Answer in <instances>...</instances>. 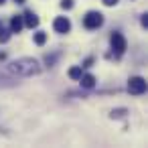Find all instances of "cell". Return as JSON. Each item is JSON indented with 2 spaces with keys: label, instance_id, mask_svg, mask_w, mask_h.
<instances>
[{
  "label": "cell",
  "instance_id": "obj_1",
  "mask_svg": "<svg viewBox=\"0 0 148 148\" xmlns=\"http://www.w3.org/2000/svg\"><path fill=\"white\" fill-rule=\"evenodd\" d=\"M8 69L12 73H16V75H23V77H33V75H39L41 73L39 63L35 59H31V57H21V59L12 61L8 65Z\"/></svg>",
  "mask_w": 148,
  "mask_h": 148
},
{
  "label": "cell",
  "instance_id": "obj_17",
  "mask_svg": "<svg viewBox=\"0 0 148 148\" xmlns=\"http://www.w3.org/2000/svg\"><path fill=\"white\" fill-rule=\"evenodd\" d=\"M101 2H103L106 6H116V4H118V0H101Z\"/></svg>",
  "mask_w": 148,
  "mask_h": 148
},
{
  "label": "cell",
  "instance_id": "obj_4",
  "mask_svg": "<svg viewBox=\"0 0 148 148\" xmlns=\"http://www.w3.org/2000/svg\"><path fill=\"white\" fill-rule=\"evenodd\" d=\"M110 43H112V49L118 53V55H122L124 51H126V37L122 35V33H112V37H110Z\"/></svg>",
  "mask_w": 148,
  "mask_h": 148
},
{
  "label": "cell",
  "instance_id": "obj_16",
  "mask_svg": "<svg viewBox=\"0 0 148 148\" xmlns=\"http://www.w3.org/2000/svg\"><path fill=\"white\" fill-rule=\"evenodd\" d=\"M140 23H142V27H144V29H148V14H142Z\"/></svg>",
  "mask_w": 148,
  "mask_h": 148
},
{
  "label": "cell",
  "instance_id": "obj_3",
  "mask_svg": "<svg viewBox=\"0 0 148 148\" xmlns=\"http://www.w3.org/2000/svg\"><path fill=\"white\" fill-rule=\"evenodd\" d=\"M128 91L132 95H142L146 91V79L144 77H130L128 81Z\"/></svg>",
  "mask_w": 148,
  "mask_h": 148
},
{
  "label": "cell",
  "instance_id": "obj_10",
  "mask_svg": "<svg viewBox=\"0 0 148 148\" xmlns=\"http://www.w3.org/2000/svg\"><path fill=\"white\" fill-rule=\"evenodd\" d=\"M81 75H83L81 67H71V69H69V77H71V79H79Z\"/></svg>",
  "mask_w": 148,
  "mask_h": 148
},
{
  "label": "cell",
  "instance_id": "obj_5",
  "mask_svg": "<svg viewBox=\"0 0 148 148\" xmlns=\"http://www.w3.org/2000/svg\"><path fill=\"white\" fill-rule=\"evenodd\" d=\"M53 29H55V33L65 35V33L71 31V21H69L67 16H57V18L53 21Z\"/></svg>",
  "mask_w": 148,
  "mask_h": 148
},
{
  "label": "cell",
  "instance_id": "obj_13",
  "mask_svg": "<svg viewBox=\"0 0 148 148\" xmlns=\"http://www.w3.org/2000/svg\"><path fill=\"white\" fill-rule=\"evenodd\" d=\"M61 8L63 10H71L73 8V0H61Z\"/></svg>",
  "mask_w": 148,
  "mask_h": 148
},
{
  "label": "cell",
  "instance_id": "obj_8",
  "mask_svg": "<svg viewBox=\"0 0 148 148\" xmlns=\"http://www.w3.org/2000/svg\"><path fill=\"white\" fill-rule=\"evenodd\" d=\"M79 81H81V87H85V89L95 87V77H93V75H89V73L81 75V77H79Z\"/></svg>",
  "mask_w": 148,
  "mask_h": 148
},
{
  "label": "cell",
  "instance_id": "obj_14",
  "mask_svg": "<svg viewBox=\"0 0 148 148\" xmlns=\"http://www.w3.org/2000/svg\"><path fill=\"white\" fill-rule=\"evenodd\" d=\"M126 114V110H112V118H122Z\"/></svg>",
  "mask_w": 148,
  "mask_h": 148
},
{
  "label": "cell",
  "instance_id": "obj_9",
  "mask_svg": "<svg viewBox=\"0 0 148 148\" xmlns=\"http://www.w3.org/2000/svg\"><path fill=\"white\" fill-rule=\"evenodd\" d=\"M33 41H35V45H39V47H43V45L47 43V33H43V31H39V33H35V37H33Z\"/></svg>",
  "mask_w": 148,
  "mask_h": 148
},
{
  "label": "cell",
  "instance_id": "obj_7",
  "mask_svg": "<svg viewBox=\"0 0 148 148\" xmlns=\"http://www.w3.org/2000/svg\"><path fill=\"white\" fill-rule=\"evenodd\" d=\"M23 27H25V23H23V16H12L10 18V33H21L23 31Z\"/></svg>",
  "mask_w": 148,
  "mask_h": 148
},
{
  "label": "cell",
  "instance_id": "obj_11",
  "mask_svg": "<svg viewBox=\"0 0 148 148\" xmlns=\"http://www.w3.org/2000/svg\"><path fill=\"white\" fill-rule=\"evenodd\" d=\"M8 39H10V33L0 27V43H8Z\"/></svg>",
  "mask_w": 148,
  "mask_h": 148
},
{
  "label": "cell",
  "instance_id": "obj_15",
  "mask_svg": "<svg viewBox=\"0 0 148 148\" xmlns=\"http://www.w3.org/2000/svg\"><path fill=\"white\" fill-rule=\"evenodd\" d=\"M91 65H93V57H87V59L83 61V65H81V67H85V69H87V67H91Z\"/></svg>",
  "mask_w": 148,
  "mask_h": 148
},
{
  "label": "cell",
  "instance_id": "obj_18",
  "mask_svg": "<svg viewBox=\"0 0 148 148\" xmlns=\"http://www.w3.org/2000/svg\"><path fill=\"white\" fill-rule=\"evenodd\" d=\"M14 2H16V4H25V2H27V0H14Z\"/></svg>",
  "mask_w": 148,
  "mask_h": 148
},
{
  "label": "cell",
  "instance_id": "obj_2",
  "mask_svg": "<svg viewBox=\"0 0 148 148\" xmlns=\"http://www.w3.org/2000/svg\"><path fill=\"white\" fill-rule=\"evenodd\" d=\"M101 25H103V14H101V12L91 10V12H87V14L83 16V27H85L87 31H95V29H99Z\"/></svg>",
  "mask_w": 148,
  "mask_h": 148
},
{
  "label": "cell",
  "instance_id": "obj_19",
  "mask_svg": "<svg viewBox=\"0 0 148 148\" xmlns=\"http://www.w3.org/2000/svg\"><path fill=\"white\" fill-rule=\"evenodd\" d=\"M4 2H6V0H0V6H2V4H4Z\"/></svg>",
  "mask_w": 148,
  "mask_h": 148
},
{
  "label": "cell",
  "instance_id": "obj_12",
  "mask_svg": "<svg viewBox=\"0 0 148 148\" xmlns=\"http://www.w3.org/2000/svg\"><path fill=\"white\" fill-rule=\"evenodd\" d=\"M57 57H59V53H55V55H45V63H47L49 67H53L55 61H57Z\"/></svg>",
  "mask_w": 148,
  "mask_h": 148
},
{
  "label": "cell",
  "instance_id": "obj_6",
  "mask_svg": "<svg viewBox=\"0 0 148 148\" xmlns=\"http://www.w3.org/2000/svg\"><path fill=\"white\" fill-rule=\"evenodd\" d=\"M23 23H25L29 29H37V27H39V16H37L33 10H27V12L23 14Z\"/></svg>",
  "mask_w": 148,
  "mask_h": 148
}]
</instances>
